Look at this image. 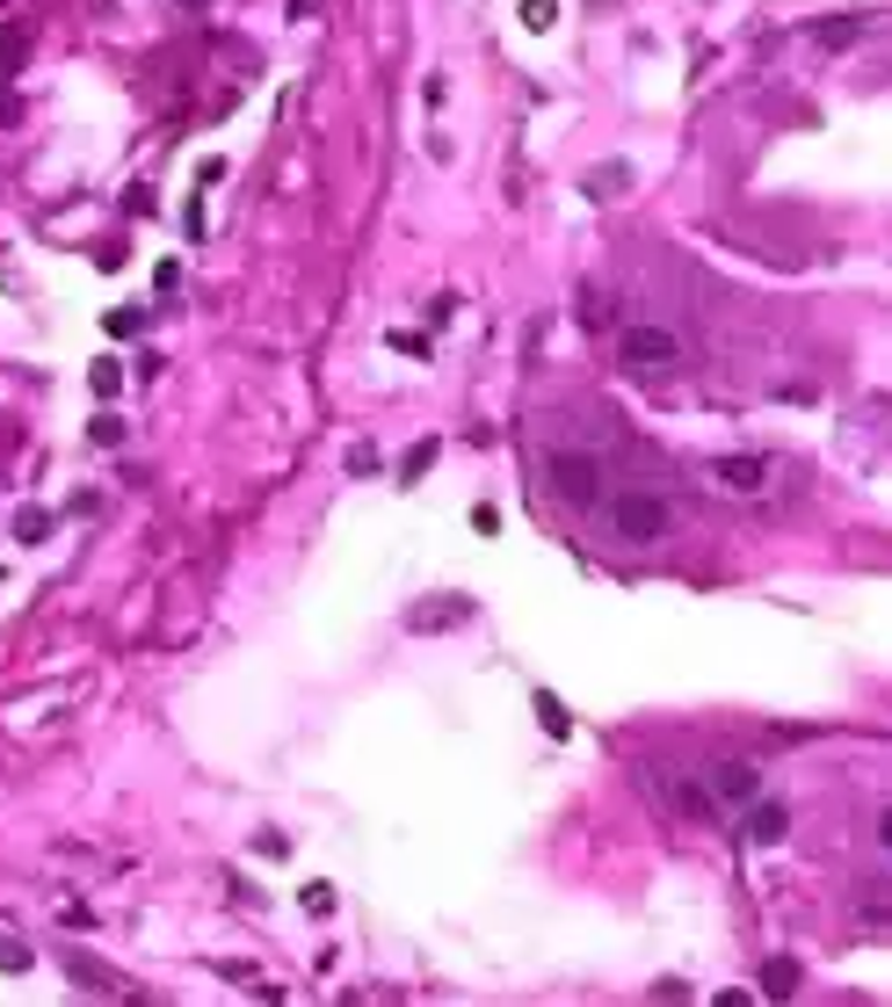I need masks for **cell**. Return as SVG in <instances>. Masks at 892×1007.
<instances>
[{"label": "cell", "mask_w": 892, "mask_h": 1007, "mask_svg": "<svg viewBox=\"0 0 892 1007\" xmlns=\"http://www.w3.org/2000/svg\"><path fill=\"white\" fill-rule=\"evenodd\" d=\"M595 507H602V529H610L624 551H653V544H667L683 529V507L653 486H610Z\"/></svg>", "instance_id": "cell-1"}, {"label": "cell", "mask_w": 892, "mask_h": 1007, "mask_svg": "<svg viewBox=\"0 0 892 1007\" xmlns=\"http://www.w3.org/2000/svg\"><path fill=\"white\" fill-rule=\"evenodd\" d=\"M544 486L559 493L566 507L595 515V501L610 493V464H602L595 442H552V450H544Z\"/></svg>", "instance_id": "cell-2"}, {"label": "cell", "mask_w": 892, "mask_h": 1007, "mask_svg": "<svg viewBox=\"0 0 892 1007\" xmlns=\"http://www.w3.org/2000/svg\"><path fill=\"white\" fill-rule=\"evenodd\" d=\"M631 776H639V790H646L661 812L689 819V827H711V819H718V798L704 790V776H689V768H675V762H639Z\"/></svg>", "instance_id": "cell-3"}, {"label": "cell", "mask_w": 892, "mask_h": 1007, "mask_svg": "<svg viewBox=\"0 0 892 1007\" xmlns=\"http://www.w3.org/2000/svg\"><path fill=\"white\" fill-rule=\"evenodd\" d=\"M617 355H624L631 377H667L683 363V333L661 327V319H631V327H617Z\"/></svg>", "instance_id": "cell-4"}, {"label": "cell", "mask_w": 892, "mask_h": 1007, "mask_svg": "<svg viewBox=\"0 0 892 1007\" xmlns=\"http://www.w3.org/2000/svg\"><path fill=\"white\" fill-rule=\"evenodd\" d=\"M704 790L718 798V812H740L748 798H762V762H748V754H711V762H704Z\"/></svg>", "instance_id": "cell-5"}, {"label": "cell", "mask_w": 892, "mask_h": 1007, "mask_svg": "<svg viewBox=\"0 0 892 1007\" xmlns=\"http://www.w3.org/2000/svg\"><path fill=\"white\" fill-rule=\"evenodd\" d=\"M711 486H726V493H740V501H754V493H770V457H748V450H733V457H711Z\"/></svg>", "instance_id": "cell-6"}, {"label": "cell", "mask_w": 892, "mask_h": 1007, "mask_svg": "<svg viewBox=\"0 0 892 1007\" xmlns=\"http://www.w3.org/2000/svg\"><path fill=\"white\" fill-rule=\"evenodd\" d=\"M740 812H748V827H740V834H748V849H776V841L791 834V812L776 798H748Z\"/></svg>", "instance_id": "cell-7"}, {"label": "cell", "mask_w": 892, "mask_h": 1007, "mask_svg": "<svg viewBox=\"0 0 892 1007\" xmlns=\"http://www.w3.org/2000/svg\"><path fill=\"white\" fill-rule=\"evenodd\" d=\"M406 624H414L421 638H436V631L472 624V602H465V594H443V602H414V609H406Z\"/></svg>", "instance_id": "cell-8"}, {"label": "cell", "mask_w": 892, "mask_h": 1007, "mask_svg": "<svg viewBox=\"0 0 892 1007\" xmlns=\"http://www.w3.org/2000/svg\"><path fill=\"white\" fill-rule=\"evenodd\" d=\"M58 964H66V978H73L80 993H102V1000H117V993H123V978L109 972V964H95L88 950H73V942H66V956H58Z\"/></svg>", "instance_id": "cell-9"}, {"label": "cell", "mask_w": 892, "mask_h": 1007, "mask_svg": "<svg viewBox=\"0 0 892 1007\" xmlns=\"http://www.w3.org/2000/svg\"><path fill=\"white\" fill-rule=\"evenodd\" d=\"M574 319L588 333H617V327H624V319H617V291H595V283H588V291H580V305H574Z\"/></svg>", "instance_id": "cell-10"}, {"label": "cell", "mask_w": 892, "mask_h": 1007, "mask_svg": "<svg viewBox=\"0 0 892 1007\" xmlns=\"http://www.w3.org/2000/svg\"><path fill=\"white\" fill-rule=\"evenodd\" d=\"M624 189H631V160H610V167L588 174V196H595V204H610V196H624Z\"/></svg>", "instance_id": "cell-11"}, {"label": "cell", "mask_w": 892, "mask_h": 1007, "mask_svg": "<svg viewBox=\"0 0 892 1007\" xmlns=\"http://www.w3.org/2000/svg\"><path fill=\"white\" fill-rule=\"evenodd\" d=\"M762 993H770V1000H791V993H798V956H770V964H762Z\"/></svg>", "instance_id": "cell-12"}, {"label": "cell", "mask_w": 892, "mask_h": 1007, "mask_svg": "<svg viewBox=\"0 0 892 1007\" xmlns=\"http://www.w3.org/2000/svg\"><path fill=\"white\" fill-rule=\"evenodd\" d=\"M857 913H863V928H885V921H892V891H885V877H871V885H863Z\"/></svg>", "instance_id": "cell-13"}, {"label": "cell", "mask_w": 892, "mask_h": 1007, "mask_svg": "<svg viewBox=\"0 0 892 1007\" xmlns=\"http://www.w3.org/2000/svg\"><path fill=\"white\" fill-rule=\"evenodd\" d=\"M813 36H820L827 52H841V44H857V36H863V22L857 15H849V22H813Z\"/></svg>", "instance_id": "cell-14"}, {"label": "cell", "mask_w": 892, "mask_h": 1007, "mask_svg": "<svg viewBox=\"0 0 892 1007\" xmlns=\"http://www.w3.org/2000/svg\"><path fill=\"white\" fill-rule=\"evenodd\" d=\"M30 964H36L30 942H22V935H0V972H30Z\"/></svg>", "instance_id": "cell-15"}, {"label": "cell", "mask_w": 892, "mask_h": 1007, "mask_svg": "<svg viewBox=\"0 0 892 1007\" xmlns=\"http://www.w3.org/2000/svg\"><path fill=\"white\" fill-rule=\"evenodd\" d=\"M15 537L22 544H44V537H52V515H44V507H22V515H15Z\"/></svg>", "instance_id": "cell-16"}, {"label": "cell", "mask_w": 892, "mask_h": 1007, "mask_svg": "<svg viewBox=\"0 0 892 1007\" xmlns=\"http://www.w3.org/2000/svg\"><path fill=\"white\" fill-rule=\"evenodd\" d=\"M436 450H443V442H414V450H406V464H400V479H406V486H414L421 471L436 464Z\"/></svg>", "instance_id": "cell-17"}, {"label": "cell", "mask_w": 892, "mask_h": 1007, "mask_svg": "<svg viewBox=\"0 0 892 1007\" xmlns=\"http://www.w3.org/2000/svg\"><path fill=\"white\" fill-rule=\"evenodd\" d=\"M559 22V0H523V30H552Z\"/></svg>", "instance_id": "cell-18"}, {"label": "cell", "mask_w": 892, "mask_h": 1007, "mask_svg": "<svg viewBox=\"0 0 892 1007\" xmlns=\"http://www.w3.org/2000/svg\"><path fill=\"white\" fill-rule=\"evenodd\" d=\"M22 52H30V30H15V36H8V44H0V80H8V73L22 66Z\"/></svg>", "instance_id": "cell-19"}, {"label": "cell", "mask_w": 892, "mask_h": 1007, "mask_svg": "<svg viewBox=\"0 0 892 1007\" xmlns=\"http://www.w3.org/2000/svg\"><path fill=\"white\" fill-rule=\"evenodd\" d=\"M537 718H544V732H552V740H566V711L552 703V696H537Z\"/></svg>", "instance_id": "cell-20"}, {"label": "cell", "mask_w": 892, "mask_h": 1007, "mask_svg": "<svg viewBox=\"0 0 892 1007\" xmlns=\"http://www.w3.org/2000/svg\"><path fill=\"white\" fill-rule=\"evenodd\" d=\"M117 384H123V370H117V363H109V355H102V363H95V392H102V399H109V392H117Z\"/></svg>", "instance_id": "cell-21"}, {"label": "cell", "mask_w": 892, "mask_h": 1007, "mask_svg": "<svg viewBox=\"0 0 892 1007\" xmlns=\"http://www.w3.org/2000/svg\"><path fill=\"white\" fill-rule=\"evenodd\" d=\"M349 471H356V479H370V471H378V450H370V442H356V450H349Z\"/></svg>", "instance_id": "cell-22"}, {"label": "cell", "mask_w": 892, "mask_h": 1007, "mask_svg": "<svg viewBox=\"0 0 892 1007\" xmlns=\"http://www.w3.org/2000/svg\"><path fill=\"white\" fill-rule=\"evenodd\" d=\"M472 529H479V537H493V529H501V507L479 501V507H472Z\"/></svg>", "instance_id": "cell-23"}, {"label": "cell", "mask_w": 892, "mask_h": 1007, "mask_svg": "<svg viewBox=\"0 0 892 1007\" xmlns=\"http://www.w3.org/2000/svg\"><path fill=\"white\" fill-rule=\"evenodd\" d=\"M95 442H123V420L117 414H95Z\"/></svg>", "instance_id": "cell-24"}, {"label": "cell", "mask_w": 892, "mask_h": 1007, "mask_svg": "<svg viewBox=\"0 0 892 1007\" xmlns=\"http://www.w3.org/2000/svg\"><path fill=\"white\" fill-rule=\"evenodd\" d=\"M15 123H22V102H15V95H0V131H15Z\"/></svg>", "instance_id": "cell-25"}, {"label": "cell", "mask_w": 892, "mask_h": 1007, "mask_svg": "<svg viewBox=\"0 0 892 1007\" xmlns=\"http://www.w3.org/2000/svg\"><path fill=\"white\" fill-rule=\"evenodd\" d=\"M0 8H8V0H0Z\"/></svg>", "instance_id": "cell-26"}]
</instances>
